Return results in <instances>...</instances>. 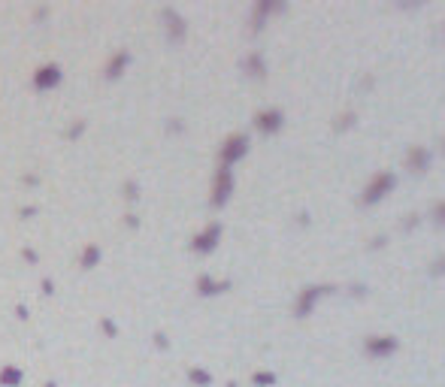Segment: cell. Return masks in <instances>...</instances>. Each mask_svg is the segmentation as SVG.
Wrapping results in <instances>:
<instances>
[{
  "instance_id": "7a4b0ae2",
  "label": "cell",
  "mask_w": 445,
  "mask_h": 387,
  "mask_svg": "<svg viewBox=\"0 0 445 387\" xmlns=\"http://www.w3.org/2000/svg\"><path fill=\"white\" fill-rule=\"evenodd\" d=\"M409 161H412V166L418 169V166H424V161H427V155H424L421 148H415V152H412V155H409Z\"/></svg>"
},
{
  "instance_id": "6da1fadb",
  "label": "cell",
  "mask_w": 445,
  "mask_h": 387,
  "mask_svg": "<svg viewBox=\"0 0 445 387\" xmlns=\"http://www.w3.org/2000/svg\"><path fill=\"white\" fill-rule=\"evenodd\" d=\"M391 185H394V176H388V173H382V176H378L376 182L370 185V191H367V200H376V197H382V193L388 191Z\"/></svg>"
},
{
  "instance_id": "277c9868",
  "label": "cell",
  "mask_w": 445,
  "mask_h": 387,
  "mask_svg": "<svg viewBox=\"0 0 445 387\" xmlns=\"http://www.w3.org/2000/svg\"><path fill=\"white\" fill-rule=\"evenodd\" d=\"M436 212H439V218H442V221H445V203H442V206H439V209H436Z\"/></svg>"
},
{
  "instance_id": "3957f363",
  "label": "cell",
  "mask_w": 445,
  "mask_h": 387,
  "mask_svg": "<svg viewBox=\"0 0 445 387\" xmlns=\"http://www.w3.org/2000/svg\"><path fill=\"white\" fill-rule=\"evenodd\" d=\"M370 351H394V342H370Z\"/></svg>"
}]
</instances>
